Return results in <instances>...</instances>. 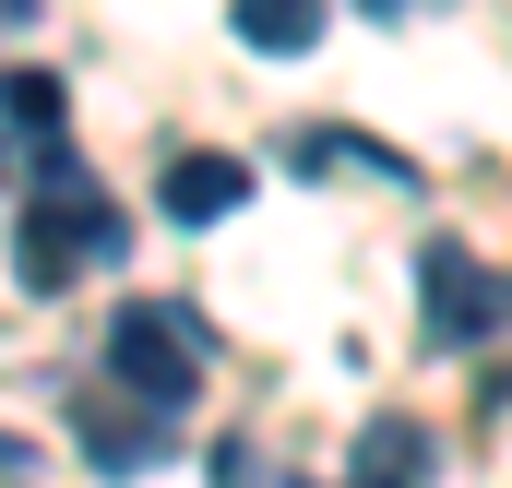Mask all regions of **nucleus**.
I'll list each match as a JSON object with an SVG mask.
<instances>
[{
	"label": "nucleus",
	"mask_w": 512,
	"mask_h": 488,
	"mask_svg": "<svg viewBox=\"0 0 512 488\" xmlns=\"http://www.w3.org/2000/svg\"><path fill=\"white\" fill-rule=\"evenodd\" d=\"M108 369H120V393L167 429L191 393H203V322L179 310V298H120L108 310Z\"/></svg>",
	"instance_id": "f257e3e1"
},
{
	"label": "nucleus",
	"mask_w": 512,
	"mask_h": 488,
	"mask_svg": "<svg viewBox=\"0 0 512 488\" xmlns=\"http://www.w3.org/2000/svg\"><path fill=\"white\" fill-rule=\"evenodd\" d=\"M12 262H24V298H48V286H72L84 262H120V215L84 191V167L48 143V191L24 203V239H12Z\"/></svg>",
	"instance_id": "f03ea898"
},
{
	"label": "nucleus",
	"mask_w": 512,
	"mask_h": 488,
	"mask_svg": "<svg viewBox=\"0 0 512 488\" xmlns=\"http://www.w3.org/2000/svg\"><path fill=\"white\" fill-rule=\"evenodd\" d=\"M501 310H512V286L477 262V250H465V239H429V334H441V346H477Z\"/></svg>",
	"instance_id": "7ed1b4c3"
},
{
	"label": "nucleus",
	"mask_w": 512,
	"mask_h": 488,
	"mask_svg": "<svg viewBox=\"0 0 512 488\" xmlns=\"http://www.w3.org/2000/svg\"><path fill=\"white\" fill-rule=\"evenodd\" d=\"M155 203H167L179 227H215V215H239V203H251V155H179Z\"/></svg>",
	"instance_id": "20e7f679"
},
{
	"label": "nucleus",
	"mask_w": 512,
	"mask_h": 488,
	"mask_svg": "<svg viewBox=\"0 0 512 488\" xmlns=\"http://www.w3.org/2000/svg\"><path fill=\"white\" fill-rule=\"evenodd\" d=\"M429 477V429L417 417H370L358 429V488H417Z\"/></svg>",
	"instance_id": "39448f33"
},
{
	"label": "nucleus",
	"mask_w": 512,
	"mask_h": 488,
	"mask_svg": "<svg viewBox=\"0 0 512 488\" xmlns=\"http://www.w3.org/2000/svg\"><path fill=\"white\" fill-rule=\"evenodd\" d=\"M84 453H96V465H108V477H143V465H155V453H167V429H155V417H143V405H84Z\"/></svg>",
	"instance_id": "423d86ee"
},
{
	"label": "nucleus",
	"mask_w": 512,
	"mask_h": 488,
	"mask_svg": "<svg viewBox=\"0 0 512 488\" xmlns=\"http://www.w3.org/2000/svg\"><path fill=\"white\" fill-rule=\"evenodd\" d=\"M310 36H322L310 0H239V48H262V60H298Z\"/></svg>",
	"instance_id": "0eeeda50"
},
{
	"label": "nucleus",
	"mask_w": 512,
	"mask_h": 488,
	"mask_svg": "<svg viewBox=\"0 0 512 488\" xmlns=\"http://www.w3.org/2000/svg\"><path fill=\"white\" fill-rule=\"evenodd\" d=\"M0 108H12V131L60 143V72H12V84H0Z\"/></svg>",
	"instance_id": "6e6552de"
},
{
	"label": "nucleus",
	"mask_w": 512,
	"mask_h": 488,
	"mask_svg": "<svg viewBox=\"0 0 512 488\" xmlns=\"http://www.w3.org/2000/svg\"><path fill=\"white\" fill-rule=\"evenodd\" d=\"M0 465H24V441H12V429H0Z\"/></svg>",
	"instance_id": "1a4fd4ad"
}]
</instances>
